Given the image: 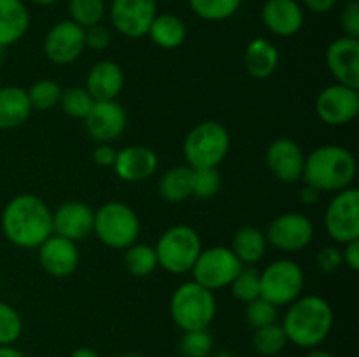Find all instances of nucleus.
Returning <instances> with one entry per match:
<instances>
[{
	"mask_svg": "<svg viewBox=\"0 0 359 357\" xmlns=\"http://www.w3.org/2000/svg\"><path fill=\"white\" fill-rule=\"evenodd\" d=\"M2 233L20 248H37L53 234V212L44 200L21 192L7 202L0 217Z\"/></svg>",
	"mask_w": 359,
	"mask_h": 357,
	"instance_id": "f257e3e1",
	"label": "nucleus"
},
{
	"mask_svg": "<svg viewBox=\"0 0 359 357\" xmlns=\"http://www.w3.org/2000/svg\"><path fill=\"white\" fill-rule=\"evenodd\" d=\"M335 314L328 300L316 294L300 296L287 304L283 329L287 342L300 349H316L330 336Z\"/></svg>",
	"mask_w": 359,
	"mask_h": 357,
	"instance_id": "f03ea898",
	"label": "nucleus"
},
{
	"mask_svg": "<svg viewBox=\"0 0 359 357\" xmlns=\"http://www.w3.org/2000/svg\"><path fill=\"white\" fill-rule=\"evenodd\" d=\"M356 158L347 147L325 144L305 154L302 178L319 192H339L351 188L356 178Z\"/></svg>",
	"mask_w": 359,
	"mask_h": 357,
	"instance_id": "7ed1b4c3",
	"label": "nucleus"
},
{
	"mask_svg": "<svg viewBox=\"0 0 359 357\" xmlns=\"http://www.w3.org/2000/svg\"><path fill=\"white\" fill-rule=\"evenodd\" d=\"M217 312L214 290L200 286L195 280L175 287L170 298V317L182 332L209 329Z\"/></svg>",
	"mask_w": 359,
	"mask_h": 357,
	"instance_id": "20e7f679",
	"label": "nucleus"
},
{
	"mask_svg": "<svg viewBox=\"0 0 359 357\" xmlns=\"http://www.w3.org/2000/svg\"><path fill=\"white\" fill-rule=\"evenodd\" d=\"M231 139L219 121H202L193 126L182 144L186 164L191 168H217L230 150Z\"/></svg>",
	"mask_w": 359,
	"mask_h": 357,
	"instance_id": "39448f33",
	"label": "nucleus"
},
{
	"mask_svg": "<svg viewBox=\"0 0 359 357\" xmlns=\"http://www.w3.org/2000/svg\"><path fill=\"white\" fill-rule=\"evenodd\" d=\"M93 233L105 247L125 251L139 238V216L126 203L107 202L95 210Z\"/></svg>",
	"mask_w": 359,
	"mask_h": 357,
	"instance_id": "423d86ee",
	"label": "nucleus"
},
{
	"mask_svg": "<svg viewBox=\"0 0 359 357\" xmlns=\"http://www.w3.org/2000/svg\"><path fill=\"white\" fill-rule=\"evenodd\" d=\"M202 248V238L196 233L195 227L188 224L168 227L154 245L158 266L174 275L191 272Z\"/></svg>",
	"mask_w": 359,
	"mask_h": 357,
	"instance_id": "0eeeda50",
	"label": "nucleus"
},
{
	"mask_svg": "<svg viewBox=\"0 0 359 357\" xmlns=\"http://www.w3.org/2000/svg\"><path fill=\"white\" fill-rule=\"evenodd\" d=\"M305 287L304 268L293 259H277L259 273V296L279 307H287L302 296Z\"/></svg>",
	"mask_w": 359,
	"mask_h": 357,
	"instance_id": "6e6552de",
	"label": "nucleus"
},
{
	"mask_svg": "<svg viewBox=\"0 0 359 357\" xmlns=\"http://www.w3.org/2000/svg\"><path fill=\"white\" fill-rule=\"evenodd\" d=\"M242 266L244 265L238 261L230 247L214 245V247L202 248L191 268L193 280L210 290H219L223 287H230Z\"/></svg>",
	"mask_w": 359,
	"mask_h": 357,
	"instance_id": "1a4fd4ad",
	"label": "nucleus"
},
{
	"mask_svg": "<svg viewBox=\"0 0 359 357\" xmlns=\"http://www.w3.org/2000/svg\"><path fill=\"white\" fill-rule=\"evenodd\" d=\"M325 230L337 244L359 240V191L346 188L335 192L325 212Z\"/></svg>",
	"mask_w": 359,
	"mask_h": 357,
	"instance_id": "9d476101",
	"label": "nucleus"
},
{
	"mask_svg": "<svg viewBox=\"0 0 359 357\" xmlns=\"http://www.w3.org/2000/svg\"><path fill=\"white\" fill-rule=\"evenodd\" d=\"M269 245L280 252H298L314 238V224L302 212H284L270 220L265 231Z\"/></svg>",
	"mask_w": 359,
	"mask_h": 357,
	"instance_id": "9b49d317",
	"label": "nucleus"
},
{
	"mask_svg": "<svg viewBox=\"0 0 359 357\" xmlns=\"http://www.w3.org/2000/svg\"><path fill=\"white\" fill-rule=\"evenodd\" d=\"M359 112V91L346 84L333 83L323 88L316 98V114L328 126H346Z\"/></svg>",
	"mask_w": 359,
	"mask_h": 357,
	"instance_id": "f8f14e48",
	"label": "nucleus"
},
{
	"mask_svg": "<svg viewBox=\"0 0 359 357\" xmlns=\"http://www.w3.org/2000/svg\"><path fill=\"white\" fill-rule=\"evenodd\" d=\"M46 58L58 66H65L79 59L84 46V28L74 23L72 20H63L53 24L44 37Z\"/></svg>",
	"mask_w": 359,
	"mask_h": 357,
	"instance_id": "ddd939ff",
	"label": "nucleus"
},
{
	"mask_svg": "<svg viewBox=\"0 0 359 357\" xmlns=\"http://www.w3.org/2000/svg\"><path fill=\"white\" fill-rule=\"evenodd\" d=\"M111 24L128 38L147 35L156 18V0H112L109 9Z\"/></svg>",
	"mask_w": 359,
	"mask_h": 357,
	"instance_id": "4468645a",
	"label": "nucleus"
},
{
	"mask_svg": "<svg viewBox=\"0 0 359 357\" xmlns=\"http://www.w3.org/2000/svg\"><path fill=\"white\" fill-rule=\"evenodd\" d=\"M88 135L97 144H112L125 133L128 115L116 100L95 102L90 114L83 119Z\"/></svg>",
	"mask_w": 359,
	"mask_h": 357,
	"instance_id": "2eb2a0df",
	"label": "nucleus"
},
{
	"mask_svg": "<svg viewBox=\"0 0 359 357\" xmlns=\"http://www.w3.org/2000/svg\"><path fill=\"white\" fill-rule=\"evenodd\" d=\"M39 262L49 276L65 279L79 268L81 254L77 244L53 233L37 247Z\"/></svg>",
	"mask_w": 359,
	"mask_h": 357,
	"instance_id": "dca6fc26",
	"label": "nucleus"
},
{
	"mask_svg": "<svg viewBox=\"0 0 359 357\" xmlns=\"http://www.w3.org/2000/svg\"><path fill=\"white\" fill-rule=\"evenodd\" d=\"M266 167L277 181L284 184H294L302 181V175H304V149L287 136L276 139L266 149Z\"/></svg>",
	"mask_w": 359,
	"mask_h": 357,
	"instance_id": "f3484780",
	"label": "nucleus"
},
{
	"mask_svg": "<svg viewBox=\"0 0 359 357\" xmlns=\"http://www.w3.org/2000/svg\"><path fill=\"white\" fill-rule=\"evenodd\" d=\"M326 66L337 83L359 88V38L339 37L326 49Z\"/></svg>",
	"mask_w": 359,
	"mask_h": 357,
	"instance_id": "a211bd4d",
	"label": "nucleus"
},
{
	"mask_svg": "<svg viewBox=\"0 0 359 357\" xmlns=\"http://www.w3.org/2000/svg\"><path fill=\"white\" fill-rule=\"evenodd\" d=\"M95 210L84 202H65L53 212V233L81 241L93 233Z\"/></svg>",
	"mask_w": 359,
	"mask_h": 357,
	"instance_id": "6ab92c4d",
	"label": "nucleus"
},
{
	"mask_svg": "<svg viewBox=\"0 0 359 357\" xmlns=\"http://www.w3.org/2000/svg\"><path fill=\"white\" fill-rule=\"evenodd\" d=\"M262 21L270 34L293 37L304 27V9L297 0H266L262 7Z\"/></svg>",
	"mask_w": 359,
	"mask_h": 357,
	"instance_id": "aec40b11",
	"label": "nucleus"
},
{
	"mask_svg": "<svg viewBox=\"0 0 359 357\" xmlns=\"http://www.w3.org/2000/svg\"><path fill=\"white\" fill-rule=\"evenodd\" d=\"M112 168L121 181L142 182L156 172L158 156L147 146H126L116 153Z\"/></svg>",
	"mask_w": 359,
	"mask_h": 357,
	"instance_id": "412c9836",
	"label": "nucleus"
},
{
	"mask_svg": "<svg viewBox=\"0 0 359 357\" xmlns=\"http://www.w3.org/2000/svg\"><path fill=\"white\" fill-rule=\"evenodd\" d=\"M125 86V74L119 63L102 59L95 63L86 76V90L95 102L116 100Z\"/></svg>",
	"mask_w": 359,
	"mask_h": 357,
	"instance_id": "4be33fe9",
	"label": "nucleus"
},
{
	"mask_svg": "<svg viewBox=\"0 0 359 357\" xmlns=\"http://www.w3.org/2000/svg\"><path fill=\"white\" fill-rule=\"evenodd\" d=\"M30 27V13L23 0H0V49L20 42Z\"/></svg>",
	"mask_w": 359,
	"mask_h": 357,
	"instance_id": "5701e85b",
	"label": "nucleus"
},
{
	"mask_svg": "<svg viewBox=\"0 0 359 357\" xmlns=\"http://www.w3.org/2000/svg\"><path fill=\"white\" fill-rule=\"evenodd\" d=\"M32 114L27 90L21 86L0 88V130H14L23 126Z\"/></svg>",
	"mask_w": 359,
	"mask_h": 357,
	"instance_id": "b1692460",
	"label": "nucleus"
},
{
	"mask_svg": "<svg viewBox=\"0 0 359 357\" xmlns=\"http://www.w3.org/2000/svg\"><path fill=\"white\" fill-rule=\"evenodd\" d=\"M244 66L255 79H269L279 66V49L266 38H252L244 51Z\"/></svg>",
	"mask_w": 359,
	"mask_h": 357,
	"instance_id": "393cba45",
	"label": "nucleus"
},
{
	"mask_svg": "<svg viewBox=\"0 0 359 357\" xmlns=\"http://www.w3.org/2000/svg\"><path fill=\"white\" fill-rule=\"evenodd\" d=\"M269 241H266L265 231L256 226H244L233 234L231 240V251L237 255L238 261L244 266H252L265 255Z\"/></svg>",
	"mask_w": 359,
	"mask_h": 357,
	"instance_id": "a878e982",
	"label": "nucleus"
},
{
	"mask_svg": "<svg viewBox=\"0 0 359 357\" xmlns=\"http://www.w3.org/2000/svg\"><path fill=\"white\" fill-rule=\"evenodd\" d=\"M158 192L165 202L181 203L193 196V168L177 164L165 172L158 181Z\"/></svg>",
	"mask_w": 359,
	"mask_h": 357,
	"instance_id": "bb28decb",
	"label": "nucleus"
},
{
	"mask_svg": "<svg viewBox=\"0 0 359 357\" xmlns=\"http://www.w3.org/2000/svg\"><path fill=\"white\" fill-rule=\"evenodd\" d=\"M151 41L161 49H175L186 41V24L175 14H156L147 31Z\"/></svg>",
	"mask_w": 359,
	"mask_h": 357,
	"instance_id": "cd10ccee",
	"label": "nucleus"
},
{
	"mask_svg": "<svg viewBox=\"0 0 359 357\" xmlns=\"http://www.w3.org/2000/svg\"><path fill=\"white\" fill-rule=\"evenodd\" d=\"M125 266L130 275L149 276L158 268L156 251L153 245L135 241L128 248H125Z\"/></svg>",
	"mask_w": 359,
	"mask_h": 357,
	"instance_id": "c85d7f7f",
	"label": "nucleus"
},
{
	"mask_svg": "<svg viewBox=\"0 0 359 357\" xmlns=\"http://www.w3.org/2000/svg\"><path fill=\"white\" fill-rule=\"evenodd\" d=\"M287 336L280 324H270L265 328L255 329L252 335V346L263 357H276L286 349Z\"/></svg>",
	"mask_w": 359,
	"mask_h": 357,
	"instance_id": "c756f323",
	"label": "nucleus"
},
{
	"mask_svg": "<svg viewBox=\"0 0 359 357\" xmlns=\"http://www.w3.org/2000/svg\"><path fill=\"white\" fill-rule=\"evenodd\" d=\"M189 7L205 21H224L233 16L242 6V0H188Z\"/></svg>",
	"mask_w": 359,
	"mask_h": 357,
	"instance_id": "7c9ffc66",
	"label": "nucleus"
},
{
	"mask_svg": "<svg viewBox=\"0 0 359 357\" xmlns=\"http://www.w3.org/2000/svg\"><path fill=\"white\" fill-rule=\"evenodd\" d=\"M95 100L84 86H70L62 90V97H60L58 107L65 112L69 118L74 119H84L90 114L91 107H93Z\"/></svg>",
	"mask_w": 359,
	"mask_h": 357,
	"instance_id": "2f4dec72",
	"label": "nucleus"
},
{
	"mask_svg": "<svg viewBox=\"0 0 359 357\" xmlns=\"http://www.w3.org/2000/svg\"><path fill=\"white\" fill-rule=\"evenodd\" d=\"M28 100H30L32 111H51L60 104L62 97V86L53 79H41L32 84L27 90Z\"/></svg>",
	"mask_w": 359,
	"mask_h": 357,
	"instance_id": "473e14b6",
	"label": "nucleus"
},
{
	"mask_svg": "<svg viewBox=\"0 0 359 357\" xmlns=\"http://www.w3.org/2000/svg\"><path fill=\"white\" fill-rule=\"evenodd\" d=\"M70 20L79 27L88 28L102 23L105 16L104 0H70L69 2Z\"/></svg>",
	"mask_w": 359,
	"mask_h": 357,
	"instance_id": "72a5a7b5",
	"label": "nucleus"
},
{
	"mask_svg": "<svg viewBox=\"0 0 359 357\" xmlns=\"http://www.w3.org/2000/svg\"><path fill=\"white\" fill-rule=\"evenodd\" d=\"M23 335V318L13 304L0 301V346L14 345Z\"/></svg>",
	"mask_w": 359,
	"mask_h": 357,
	"instance_id": "f704fd0d",
	"label": "nucleus"
},
{
	"mask_svg": "<svg viewBox=\"0 0 359 357\" xmlns=\"http://www.w3.org/2000/svg\"><path fill=\"white\" fill-rule=\"evenodd\" d=\"M230 290L238 301L249 303V301L259 298V272L255 266H242L238 275L230 284Z\"/></svg>",
	"mask_w": 359,
	"mask_h": 357,
	"instance_id": "c9c22d12",
	"label": "nucleus"
},
{
	"mask_svg": "<svg viewBox=\"0 0 359 357\" xmlns=\"http://www.w3.org/2000/svg\"><path fill=\"white\" fill-rule=\"evenodd\" d=\"M277 318H279V310H277L276 304H272L265 298L259 296L245 303V321L252 329L276 324Z\"/></svg>",
	"mask_w": 359,
	"mask_h": 357,
	"instance_id": "e433bc0d",
	"label": "nucleus"
},
{
	"mask_svg": "<svg viewBox=\"0 0 359 357\" xmlns=\"http://www.w3.org/2000/svg\"><path fill=\"white\" fill-rule=\"evenodd\" d=\"M214 340L207 329H198V331H186L182 335L179 349H181L184 357H207L212 352Z\"/></svg>",
	"mask_w": 359,
	"mask_h": 357,
	"instance_id": "4c0bfd02",
	"label": "nucleus"
},
{
	"mask_svg": "<svg viewBox=\"0 0 359 357\" xmlns=\"http://www.w3.org/2000/svg\"><path fill=\"white\" fill-rule=\"evenodd\" d=\"M221 174L217 168H193V196L209 200L219 192Z\"/></svg>",
	"mask_w": 359,
	"mask_h": 357,
	"instance_id": "58836bf2",
	"label": "nucleus"
},
{
	"mask_svg": "<svg viewBox=\"0 0 359 357\" xmlns=\"http://www.w3.org/2000/svg\"><path fill=\"white\" fill-rule=\"evenodd\" d=\"M112 42V34L107 27L102 23L93 24V27L84 28V46L93 51H102L107 49Z\"/></svg>",
	"mask_w": 359,
	"mask_h": 357,
	"instance_id": "ea45409f",
	"label": "nucleus"
},
{
	"mask_svg": "<svg viewBox=\"0 0 359 357\" xmlns=\"http://www.w3.org/2000/svg\"><path fill=\"white\" fill-rule=\"evenodd\" d=\"M340 27L346 37L359 38V2L349 0L340 13Z\"/></svg>",
	"mask_w": 359,
	"mask_h": 357,
	"instance_id": "a19ab883",
	"label": "nucleus"
},
{
	"mask_svg": "<svg viewBox=\"0 0 359 357\" xmlns=\"http://www.w3.org/2000/svg\"><path fill=\"white\" fill-rule=\"evenodd\" d=\"M316 265L325 273H332L344 265L342 251L339 247H323L316 255Z\"/></svg>",
	"mask_w": 359,
	"mask_h": 357,
	"instance_id": "79ce46f5",
	"label": "nucleus"
},
{
	"mask_svg": "<svg viewBox=\"0 0 359 357\" xmlns=\"http://www.w3.org/2000/svg\"><path fill=\"white\" fill-rule=\"evenodd\" d=\"M116 153L118 150L112 147V144H97V147L93 149V161L102 168H107L114 164Z\"/></svg>",
	"mask_w": 359,
	"mask_h": 357,
	"instance_id": "37998d69",
	"label": "nucleus"
},
{
	"mask_svg": "<svg viewBox=\"0 0 359 357\" xmlns=\"http://www.w3.org/2000/svg\"><path fill=\"white\" fill-rule=\"evenodd\" d=\"M342 259H344V265H346L347 268L353 270V272H358L359 270V240L349 241V244H344Z\"/></svg>",
	"mask_w": 359,
	"mask_h": 357,
	"instance_id": "c03bdc74",
	"label": "nucleus"
},
{
	"mask_svg": "<svg viewBox=\"0 0 359 357\" xmlns=\"http://www.w3.org/2000/svg\"><path fill=\"white\" fill-rule=\"evenodd\" d=\"M337 0H304V6L314 14H326L335 7Z\"/></svg>",
	"mask_w": 359,
	"mask_h": 357,
	"instance_id": "a18cd8bd",
	"label": "nucleus"
},
{
	"mask_svg": "<svg viewBox=\"0 0 359 357\" xmlns=\"http://www.w3.org/2000/svg\"><path fill=\"white\" fill-rule=\"evenodd\" d=\"M319 196H321V192L309 184H305L304 188L300 189V202L305 203V205H314V203H318Z\"/></svg>",
	"mask_w": 359,
	"mask_h": 357,
	"instance_id": "49530a36",
	"label": "nucleus"
},
{
	"mask_svg": "<svg viewBox=\"0 0 359 357\" xmlns=\"http://www.w3.org/2000/svg\"><path fill=\"white\" fill-rule=\"evenodd\" d=\"M70 357H100V356H98L93 349H90V346H79V349H76L72 354H70Z\"/></svg>",
	"mask_w": 359,
	"mask_h": 357,
	"instance_id": "de8ad7c7",
	"label": "nucleus"
},
{
	"mask_svg": "<svg viewBox=\"0 0 359 357\" xmlns=\"http://www.w3.org/2000/svg\"><path fill=\"white\" fill-rule=\"evenodd\" d=\"M0 357H27L21 350L14 349L13 345L9 346H0Z\"/></svg>",
	"mask_w": 359,
	"mask_h": 357,
	"instance_id": "09e8293b",
	"label": "nucleus"
},
{
	"mask_svg": "<svg viewBox=\"0 0 359 357\" xmlns=\"http://www.w3.org/2000/svg\"><path fill=\"white\" fill-rule=\"evenodd\" d=\"M305 357H335L330 352H325V350H311Z\"/></svg>",
	"mask_w": 359,
	"mask_h": 357,
	"instance_id": "8fccbe9b",
	"label": "nucleus"
},
{
	"mask_svg": "<svg viewBox=\"0 0 359 357\" xmlns=\"http://www.w3.org/2000/svg\"><path fill=\"white\" fill-rule=\"evenodd\" d=\"M30 2L37 4V6H51V4L60 2V0H30Z\"/></svg>",
	"mask_w": 359,
	"mask_h": 357,
	"instance_id": "3c124183",
	"label": "nucleus"
},
{
	"mask_svg": "<svg viewBox=\"0 0 359 357\" xmlns=\"http://www.w3.org/2000/svg\"><path fill=\"white\" fill-rule=\"evenodd\" d=\"M118 357H144V356H142V354H132V352H130V354H121V356H118Z\"/></svg>",
	"mask_w": 359,
	"mask_h": 357,
	"instance_id": "603ef678",
	"label": "nucleus"
},
{
	"mask_svg": "<svg viewBox=\"0 0 359 357\" xmlns=\"http://www.w3.org/2000/svg\"><path fill=\"white\" fill-rule=\"evenodd\" d=\"M2 62H4V49H0V70H2Z\"/></svg>",
	"mask_w": 359,
	"mask_h": 357,
	"instance_id": "864d4df0",
	"label": "nucleus"
},
{
	"mask_svg": "<svg viewBox=\"0 0 359 357\" xmlns=\"http://www.w3.org/2000/svg\"><path fill=\"white\" fill-rule=\"evenodd\" d=\"M156 2H158V0H156Z\"/></svg>",
	"mask_w": 359,
	"mask_h": 357,
	"instance_id": "5fc2aeb1",
	"label": "nucleus"
}]
</instances>
